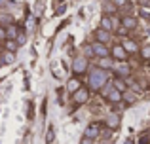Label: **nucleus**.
<instances>
[{
  "label": "nucleus",
  "instance_id": "7",
  "mask_svg": "<svg viewBox=\"0 0 150 144\" xmlns=\"http://www.w3.org/2000/svg\"><path fill=\"white\" fill-rule=\"evenodd\" d=\"M99 127H101L99 123H91V125L86 129V135H84V137L86 138H91V140H93V138H97V137H99V133H101Z\"/></svg>",
  "mask_w": 150,
  "mask_h": 144
},
{
  "label": "nucleus",
  "instance_id": "10",
  "mask_svg": "<svg viewBox=\"0 0 150 144\" xmlns=\"http://www.w3.org/2000/svg\"><path fill=\"white\" fill-rule=\"evenodd\" d=\"M93 36L97 38V42H103V44H106V40L110 38V32H108V30H105V29H97Z\"/></svg>",
  "mask_w": 150,
  "mask_h": 144
},
{
  "label": "nucleus",
  "instance_id": "8",
  "mask_svg": "<svg viewBox=\"0 0 150 144\" xmlns=\"http://www.w3.org/2000/svg\"><path fill=\"white\" fill-rule=\"evenodd\" d=\"M122 46H124V49L127 53H137V51H139V44H137L135 40H129V38H127V40H124V44H122Z\"/></svg>",
  "mask_w": 150,
  "mask_h": 144
},
{
  "label": "nucleus",
  "instance_id": "2",
  "mask_svg": "<svg viewBox=\"0 0 150 144\" xmlns=\"http://www.w3.org/2000/svg\"><path fill=\"white\" fill-rule=\"evenodd\" d=\"M89 49H91L93 55L101 57V59H103V57H108V55H110V49L106 48V44H103V42H95V44H93Z\"/></svg>",
  "mask_w": 150,
  "mask_h": 144
},
{
  "label": "nucleus",
  "instance_id": "12",
  "mask_svg": "<svg viewBox=\"0 0 150 144\" xmlns=\"http://www.w3.org/2000/svg\"><path fill=\"white\" fill-rule=\"evenodd\" d=\"M106 99H108L110 103H120V100H122V93L118 91V89L112 87V89L108 91V95H106Z\"/></svg>",
  "mask_w": 150,
  "mask_h": 144
},
{
  "label": "nucleus",
  "instance_id": "11",
  "mask_svg": "<svg viewBox=\"0 0 150 144\" xmlns=\"http://www.w3.org/2000/svg\"><path fill=\"white\" fill-rule=\"evenodd\" d=\"M106 125H108L110 129H116V127L120 125V116L118 114H110L108 118H106Z\"/></svg>",
  "mask_w": 150,
  "mask_h": 144
},
{
  "label": "nucleus",
  "instance_id": "5",
  "mask_svg": "<svg viewBox=\"0 0 150 144\" xmlns=\"http://www.w3.org/2000/svg\"><path fill=\"white\" fill-rule=\"evenodd\" d=\"M86 68H88V59H86V57H78V59H74V63H72V72L74 74L86 72Z\"/></svg>",
  "mask_w": 150,
  "mask_h": 144
},
{
  "label": "nucleus",
  "instance_id": "18",
  "mask_svg": "<svg viewBox=\"0 0 150 144\" xmlns=\"http://www.w3.org/2000/svg\"><path fill=\"white\" fill-rule=\"evenodd\" d=\"M6 49L8 51H15V49H17V42H13L11 38H8L6 40Z\"/></svg>",
  "mask_w": 150,
  "mask_h": 144
},
{
  "label": "nucleus",
  "instance_id": "13",
  "mask_svg": "<svg viewBox=\"0 0 150 144\" xmlns=\"http://www.w3.org/2000/svg\"><path fill=\"white\" fill-rule=\"evenodd\" d=\"M80 87H82V85H80V80H78V78H70V80H69V84H67V89H69L70 93L78 91Z\"/></svg>",
  "mask_w": 150,
  "mask_h": 144
},
{
  "label": "nucleus",
  "instance_id": "15",
  "mask_svg": "<svg viewBox=\"0 0 150 144\" xmlns=\"http://www.w3.org/2000/svg\"><path fill=\"white\" fill-rule=\"evenodd\" d=\"M0 57H2V63H13V59H15V53L13 51H8V49H6V51H4V53H0Z\"/></svg>",
  "mask_w": 150,
  "mask_h": 144
},
{
  "label": "nucleus",
  "instance_id": "14",
  "mask_svg": "<svg viewBox=\"0 0 150 144\" xmlns=\"http://www.w3.org/2000/svg\"><path fill=\"white\" fill-rule=\"evenodd\" d=\"M101 29L108 30V32L114 29V23H112V17H110V15H105V17H103V21H101Z\"/></svg>",
  "mask_w": 150,
  "mask_h": 144
},
{
  "label": "nucleus",
  "instance_id": "6",
  "mask_svg": "<svg viewBox=\"0 0 150 144\" xmlns=\"http://www.w3.org/2000/svg\"><path fill=\"white\" fill-rule=\"evenodd\" d=\"M114 72H116L120 78H125V76H129V74H131V68L125 65V61H118V65L114 67Z\"/></svg>",
  "mask_w": 150,
  "mask_h": 144
},
{
  "label": "nucleus",
  "instance_id": "24",
  "mask_svg": "<svg viewBox=\"0 0 150 144\" xmlns=\"http://www.w3.org/2000/svg\"><path fill=\"white\" fill-rule=\"evenodd\" d=\"M2 65H4V63H2V57H0V67H2Z\"/></svg>",
  "mask_w": 150,
  "mask_h": 144
},
{
  "label": "nucleus",
  "instance_id": "25",
  "mask_svg": "<svg viewBox=\"0 0 150 144\" xmlns=\"http://www.w3.org/2000/svg\"><path fill=\"white\" fill-rule=\"evenodd\" d=\"M148 144H150V142H148Z\"/></svg>",
  "mask_w": 150,
  "mask_h": 144
},
{
  "label": "nucleus",
  "instance_id": "22",
  "mask_svg": "<svg viewBox=\"0 0 150 144\" xmlns=\"http://www.w3.org/2000/svg\"><path fill=\"white\" fill-rule=\"evenodd\" d=\"M82 144H91V138H86V137H84V140H82Z\"/></svg>",
  "mask_w": 150,
  "mask_h": 144
},
{
  "label": "nucleus",
  "instance_id": "4",
  "mask_svg": "<svg viewBox=\"0 0 150 144\" xmlns=\"http://www.w3.org/2000/svg\"><path fill=\"white\" fill-rule=\"evenodd\" d=\"M88 97H89V91L86 87H80L78 91H74L72 93V100H74V104H84L86 100H88Z\"/></svg>",
  "mask_w": 150,
  "mask_h": 144
},
{
  "label": "nucleus",
  "instance_id": "3",
  "mask_svg": "<svg viewBox=\"0 0 150 144\" xmlns=\"http://www.w3.org/2000/svg\"><path fill=\"white\" fill-rule=\"evenodd\" d=\"M110 55H112V59L114 61H127V57H129V53L124 49V46H120V44H116L112 49H110Z\"/></svg>",
  "mask_w": 150,
  "mask_h": 144
},
{
  "label": "nucleus",
  "instance_id": "20",
  "mask_svg": "<svg viewBox=\"0 0 150 144\" xmlns=\"http://www.w3.org/2000/svg\"><path fill=\"white\" fill-rule=\"evenodd\" d=\"M21 44H25V34H19L17 36V46H21Z\"/></svg>",
  "mask_w": 150,
  "mask_h": 144
},
{
  "label": "nucleus",
  "instance_id": "1",
  "mask_svg": "<svg viewBox=\"0 0 150 144\" xmlns=\"http://www.w3.org/2000/svg\"><path fill=\"white\" fill-rule=\"evenodd\" d=\"M105 81H106V72L103 68H93L89 72V87L91 89H99Z\"/></svg>",
  "mask_w": 150,
  "mask_h": 144
},
{
  "label": "nucleus",
  "instance_id": "16",
  "mask_svg": "<svg viewBox=\"0 0 150 144\" xmlns=\"http://www.w3.org/2000/svg\"><path fill=\"white\" fill-rule=\"evenodd\" d=\"M114 89H118V91H120V93H124L125 89H127V85H125V81L122 80V78H118V80L114 81Z\"/></svg>",
  "mask_w": 150,
  "mask_h": 144
},
{
  "label": "nucleus",
  "instance_id": "21",
  "mask_svg": "<svg viewBox=\"0 0 150 144\" xmlns=\"http://www.w3.org/2000/svg\"><path fill=\"white\" fill-rule=\"evenodd\" d=\"M0 40H6V29L0 27Z\"/></svg>",
  "mask_w": 150,
  "mask_h": 144
},
{
  "label": "nucleus",
  "instance_id": "19",
  "mask_svg": "<svg viewBox=\"0 0 150 144\" xmlns=\"http://www.w3.org/2000/svg\"><path fill=\"white\" fill-rule=\"evenodd\" d=\"M143 57H144V59H150V48H144L143 49Z\"/></svg>",
  "mask_w": 150,
  "mask_h": 144
},
{
  "label": "nucleus",
  "instance_id": "17",
  "mask_svg": "<svg viewBox=\"0 0 150 144\" xmlns=\"http://www.w3.org/2000/svg\"><path fill=\"white\" fill-rule=\"evenodd\" d=\"M55 140V129L53 127H48V133H46V144H53Z\"/></svg>",
  "mask_w": 150,
  "mask_h": 144
},
{
  "label": "nucleus",
  "instance_id": "23",
  "mask_svg": "<svg viewBox=\"0 0 150 144\" xmlns=\"http://www.w3.org/2000/svg\"><path fill=\"white\" fill-rule=\"evenodd\" d=\"M114 2H116V4H118V6H120V4H124V2H125V0H114Z\"/></svg>",
  "mask_w": 150,
  "mask_h": 144
},
{
  "label": "nucleus",
  "instance_id": "9",
  "mask_svg": "<svg viewBox=\"0 0 150 144\" xmlns=\"http://www.w3.org/2000/svg\"><path fill=\"white\" fill-rule=\"evenodd\" d=\"M122 25H124V29H127V30L137 29V19L131 17V15H125V17L122 19Z\"/></svg>",
  "mask_w": 150,
  "mask_h": 144
}]
</instances>
